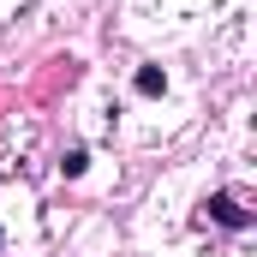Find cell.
Listing matches in <instances>:
<instances>
[{
  "label": "cell",
  "mask_w": 257,
  "mask_h": 257,
  "mask_svg": "<svg viewBox=\"0 0 257 257\" xmlns=\"http://www.w3.org/2000/svg\"><path fill=\"white\" fill-rule=\"evenodd\" d=\"M132 84H138V96H162V90H168V72H162V66H138Z\"/></svg>",
  "instance_id": "7a4b0ae2"
},
{
  "label": "cell",
  "mask_w": 257,
  "mask_h": 257,
  "mask_svg": "<svg viewBox=\"0 0 257 257\" xmlns=\"http://www.w3.org/2000/svg\"><path fill=\"white\" fill-rule=\"evenodd\" d=\"M84 168H90V150H84V144H72V150L60 156V174H66V180H78Z\"/></svg>",
  "instance_id": "3957f363"
},
{
  "label": "cell",
  "mask_w": 257,
  "mask_h": 257,
  "mask_svg": "<svg viewBox=\"0 0 257 257\" xmlns=\"http://www.w3.org/2000/svg\"><path fill=\"white\" fill-rule=\"evenodd\" d=\"M203 221H215V227H227V233H245L257 215H251L233 192H209V197H203Z\"/></svg>",
  "instance_id": "6da1fadb"
}]
</instances>
